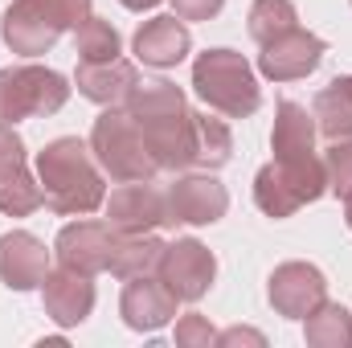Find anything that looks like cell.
<instances>
[{
	"mask_svg": "<svg viewBox=\"0 0 352 348\" xmlns=\"http://www.w3.org/2000/svg\"><path fill=\"white\" fill-rule=\"evenodd\" d=\"M127 115L144 131L160 173H188L197 160V119L184 90L168 78L140 83L127 98Z\"/></svg>",
	"mask_w": 352,
	"mask_h": 348,
	"instance_id": "cell-1",
	"label": "cell"
},
{
	"mask_svg": "<svg viewBox=\"0 0 352 348\" xmlns=\"http://www.w3.org/2000/svg\"><path fill=\"white\" fill-rule=\"evenodd\" d=\"M37 180L45 193V209L58 217H87L107 201L102 168L90 144L78 135H58L37 152Z\"/></svg>",
	"mask_w": 352,
	"mask_h": 348,
	"instance_id": "cell-2",
	"label": "cell"
},
{
	"mask_svg": "<svg viewBox=\"0 0 352 348\" xmlns=\"http://www.w3.org/2000/svg\"><path fill=\"white\" fill-rule=\"evenodd\" d=\"M316 115L295 102L283 98L274 107V127H270V152H274V173L283 176V184L295 193L299 205H311L328 193V173H324V156L316 152Z\"/></svg>",
	"mask_w": 352,
	"mask_h": 348,
	"instance_id": "cell-3",
	"label": "cell"
},
{
	"mask_svg": "<svg viewBox=\"0 0 352 348\" xmlns=\"http://www.w3.org/2000/svg\"><path fill=\"white\" fill-rule=\"evenodd\" d=\"M192 90L209 111H217L226 119H250L263 107V87L254 78V66L238 50H226V45L197 54Z\"/></svg>",
	"mask_w": 352,
	"mask_h": 348,
	"instance_id": "cell-4",
	"label": "cell"
},
{
	"mask_svg": "<svg viewBox=\"0 0 352 348\" xmlns=\"http://www.w3.org/2000/svg\"><path fill=\"white\" fill-rule=\"evenodd\" d=\"M90 152H94L98 168L115 184H123V180H152L160 173V164H156L144 131L127 115V107H102V115L90 127Z\"/></svg>",
	"mask_w": 352,
	"mask_h": 348,
	"instance_id": "cell-5",
	"label": "cell"
},
{
	"mask_svg": "<svg viewBox=\"0 0 352 348\" xmlns=\"http://www.w3.org/2000/svg\"><path fill=\"white\" fill-rule=\"evenodd\" d=\"M70 102V83L50 66H4L0 70V123L16 127L21 119H50Z\"/></svg>",
	"mask_w": 352,
	"mask_h": 348,
	"instance_id": "cell-6",
	"label": "cell"
},
{
	"mask_svg": "<svg viewBox=\"0 0 352 348\" xmlns=\"http://www.w3.org/2000/svg\"><path fill=\"white\" fill-rule=\"evenodd\" d=\"M62 33H66V21L58 17V8L50 0H12L0 17V37L21 58L50 54Z\"/></svg>",
	"mask_w": 352,
	"mask_h": 348,
	"instance_id": "cell-7",
	"label": "cell"
},
{
	"mask_svg": "<svg viewBox=\"0 0 352 348\" xmlns=\"http://www.w3.org/2000/svg\"><path fill=\"white\" fill-rule=\"evenodd\" d=\"M168 201V226H213L230 209V193L213 173H176L164 188Z\"/></svg>",
	"mask_w": 352,
	"mask_h": 348,
	"instance_id": "cell-8",
	"label": "cell"
},
{
	"mask_svg": "<svg viewBox=\"0 0 352 348\" xmlns=\"http://www.w3.org/2000/svg\"><path fill=\"white\" fill-rule=\"evenodd\" d=\"M156 274L164 279V287L173 291L180 303H197V299L209 295V287H213V279H217V259H213V250H209L205 242H197V238H176V242L164 246Z\"/></svg>",
	"mask_w": 352,
	"mask_h": 348,
	"instance_id": "cell-9",
	"label": "cell"
},
{
	"mask_svg": "<svg viewBox=\"0 0 352 348\" xmlns=\"http://www.w3.org/2000/svg\"><path fill=\"white\" fill-rule=\"evenodd\" d=\"M266 299L283 320H303L328 299V279L311 262H278L266 279Z\"/></svg>",
	"mask_w": 352,
	"mask_h": 348,
	"instance_id": "cell-10",
	"label": "cell"
},
{
	"mask_svg": "<svg viewBox=\"0 0 352 348\" xmlns=\"http://www.w3.org/2000/svg\"><path fill=\"white\" fill-rule=\"evenodd\" d=\"M115 242H119V230L111 221H90L78 217L70 226L58 230L54 238V254L62 266L70 270H82V274H107L111 270V254H115Z\"/></svg>",
	"mask_w": 352,
	"mask_h": 348,
	"instance_id": "cell-11",
	"label": "cell"
},
{
	"mask_svg": "<svg viewBox=\"0 0 352 348\" xmlns=\"http://www.w3.org/2000/svg\"><path fill=\"white\" fill-rule=\"evenodd\" d=\"M107 221L123 234H156L160 226H168V201L164 188H156L152 180H123L107 201Z\"/></svg>",
	"mask_w": 352,
	"mask_h": 348,
	"instance_id": "cell-12",
	"label": "cell"
},
{
	"mask_svg": "<svg viewBox=\"0 0 352 348\" xmlns=\"http://www.w3.org/2000/svg\"><path fill=\"white\" fill-rule=\"evenodd\" d=\"M324 54H328L324 37H316L311 29H299L295 25L291 33H283V37H274V41L263 45L258 70H263V78H270V83H299V78H307L324 62Z\"/></svg>",
	"mask_w": 352,
	"mask_h": 348,
	"instance_id": "cell-13",
	"label": "cell"
},
{
	"mask_svg": "<svg viewBox=\"0 0 352 348\" xmlns=\"http://www.w3.org/2000/svg\"><path fill=\"white\" fill-rule=\"evenodd\" d=\"M176 303L180 299L164 287L160 274H135V279H127V287L119 295V316L131 332H160L173 324Z\"/></svg>",
	"mask_w": 352,
	"mask_h": 348,
	"instance_id": "cell-14",
	"label": "cell"
},
{
	"mask_svg": "<svg viewBox=\"0 0 352 348\" xmlns=\"http://www.w3.org/2000/svg\"><path fill=\"white\" fill-rule=\"evenodd\" d=\"M41 303H45V316L58 328H78L94 312V283H90V274L58 262L41 283Z\"/></svg>",
	"mask_w": 352,
	"mask_h": 348,
	"instance_id": "cell-15",
	"label": "cell"
},
{
	"mask_svg": "<svg viewBox=\"0 0 352 348\" xmlns=\"http://www.w3.org/2000/svg\"><path fill=\"white\" fill-rule=\"evenodd\" d=\"M50 270H54L50 250L37 234H29V230L0 234V283L8 291H37Z\"/></svg>",
	"mask_w": 352,
	"mask_h": 348,
	"instance_id": "cell-16",
	"label": "cell"
},
{
	"mask_svg": "<svg viewBox=\"0 0 352 348\" xmlns=\"http://www.w3.org/2000/svg\"><path fill=\"white\" fill-rule=\"evenodd\" d=\"M131 50H135V58H140L144 66H152V70H173V66H180V62L188 58L192 33H188V25H184L176 12L152 17V21H144V25L135 29Z\"/></svg>",
	"mask_w": 352,
	"mask_h": 348,
	"instance_id": "cell-17",
	"label": "cell"
},
{
	"mask_svg": "<svg viewBox=\"0 0 352 348\" xmlns=\"http://www.w3.org/2000/svg\"><path fill=\"white\" fill-rule=\"evenodd\" d=\"M74 87L82 98L98 107H127V98L140 87V70L127 58H111V62H78L74 70Z\"/></svg>",
	"mask_w": 352,
	"mask_h": 348,
	"instance_id": "cell-18",
	"label": "cell"
},
{
	"mask_svg": "<svg viewBox=\"0 0 352 348\" xmlns=\"http://www.w3.org/2000/svg\"><path fill=\"white\" fill-rule=\"evenodd\" d=\"M316 127L324 140H352V74L332 78L311 102Z\"/></svg>",
	"mask_w": 352,
	"mask_h": 348,
	"instance_id": "cell-19",
	"label": "cell"
},
{
	"mask_svg": "<svg viewBox=\"0 0 352 348\" xmlns=\"http://www.w3.org/2000/svg\"><path fill=\"white\" fill-rule=\"evenodd\" d=\"M164 254V242L156 234H123L119 230V242H115V254H111V270L115 279H135V274H156Z\"/></svg>",
	"mask_w": 352,
	"mask_h": 348,
	"instance_id": "cell-20",
	"label": "cell"
},
{
	"mask_svg": "<svg viewBox=\"0 0 352 348\" xmlns=\"http://www.w3.org/2000/svg\"><path fill=\"white\" fill-rule=\"evenodd\" d=\"M197 119V160L192 168L201 173H217L234 160V135L226 127V119H217V111H192Z\"/></svg>",
	"mask_w": 352,
	"mask_h": 348,
	"instance_id": "cell-21",
	"label": "cell"
},
{
	"mask_svg": "<svg viewBox=\"0 0 352 348\" xmlns=\"http://www.w3.org/2000/svg\"><path fill=\"white\" fill-rule=\"evenodd\" d=\"M303 340L311 348H349L352 345V312L324 299L311 316H303Z\"/></svg>",
	"mask_w": 352,
	"mask_h": 348,
	"instance_id": "cell-22",
	"label": "cell"
},
{
	"mask_svg": "<svg viewBox=\"0 0 352 348\" xmlns=\"http://www.w3.org/2000/svg\"><path fill=\"white\" fill-rule=\"evenodd\" d=\"M41 205H45V193H41V180L29 173V164L0 173V213L4 217H29Z\"/></svg>",
	"mask_w": 352,
	"mask_h": 348,
	"instance_id": "cell-23",
	"label": "cell"
},
{
	"mask_svg": "<svg viewBox=\"0 0 352 348\" xmlns=\"http://www.w3.org/2000/svg\"><path fill=\"white\" fill-rule=\"evenodd\" d=\"M74 54H78V62H111V58L123 54V37H119V29L111 21L90 12L74 29Z\"/></svg>",
	"mask_w": 352,
	"mask_h": 348,
	"instance_id": "cell-24",
	"label": "cell"
},
{
	"mask_svg": "<svg viewBox=\"0 0 352 348\" xmlns=\"http://www.w3.org/2000/svg\"><path fill=\"white\" fill-rule=\"evenodd\" d=\"M295 25H299V12H295L291 0H254L250 4V17H246V29H250V37L258 45L283 37V33H291Z\"/></svg>",
	"mask_w": 352,
	"mask_h": 348,
	"instance_id": "cell-25",
	"label": "cell"
},
{
	"mask_svg": "<svg viewBox=\"0 0 352 348\" xmlns=\"http://www.w3.org/2000/svg\"><path fill=\"white\" fill-rule=\"evenodd\" d=\"M324 173H328V193H336L344 201L352 193V140H328Z\"/></svg>",
	"mask_w": 352,
	"mask_h": 348,
	"instance_id": "cell-26",
	"label": "cell"
},
{
	"mask_svg": "<svg viewBox=\"0 0 352 348\" xmlns=\"http://www.w3.org/2000/svg\"><path fill=\"white\" fill-rule=\"evenodd\" d=\"M176 345L180 348H209L217 345V332H213V324L205 320V316H197V312H188V316H180L176 320Z\"/></svg>",
	"mask_w": 352,
	"mask_h": 348,
	"instance_id": "cell-27",
	"label": "cell"
},
{
	"mask_svg": "<svg viewBox=\"0 0 352 348\" xmlns=\"http://www.w3.org/2000/svg\"><path fill=\"white\" fill-rule=\"evenodd\" d=\"M16 164H29L25 140H21L8 123H0V173H4V168H16Z\"/></svg>",
	"mask_w": 352,
	"mask_h": 348,
	"instance_id": "cell-28",
	"label": "cell"
},
{
	"mask_svg": "<svg viewBox=\"0 0 352 348\" xmlns=\"http://www.w3.org/2000/svg\"><path fill=\"white\" fill-rule=\"evenodd\" d=\"M226 8V0H173V12L180 21H213Z\"/></svg>",
	"mask_w": 352,
	"mask_h": 348,
	"instance_id": "cell-29",
	"label": "cell"
},
{
	"mask_svg": "<svg viewBox=\"0 0 352 348\" xmlns=\"http://www.w3.org/2000/svg\"><path fill=\"white\" fill-rule=\"evenodd\" d=\"M50 4L58 8V17L66 21V29H70V33H74V29L87 21L90 8H94V0H50Z\"/></svg>",
	"mask_w": 352,
	"mask_h": 348,
	"instance_id": "cell-30",
	"label": "cell"
},
{
	"mask_svg": "<svg viewBox=\"0 0 352 348\" xmlns=\"http://www.w3.org/2000/svg\"><path fill=\"white\" fill-rule=\"evenodd\" d=\"M217 345H221V348H238V345L263 348L266 336H263V332H254V328H226V332H217Z\"/></svg>",
	"mask_w": 352,
	"mask_h": 348,
	"instance_id": "cell-31",
	"label": "cell"
},
{
	"mask_svg": "<svg viewBox=\"0 0 352 348\" xmlns=\"http://www.w3.org/2000/svg\"><path fill=\"white\" fill-rule=\"evenodd\" d=\"M123 8H131V12H148V8H156L160 0H119Z\"/></svg>",
	"mask_w": 352,
	"mask_h": 348,
	"instance_id": "cell-32",
	"label": "cell"
},
{
	"mask_svg": "<svg viewBox=\"0 0 352 348\" xmlns=\"http://www.w3.org/2000/svg\"><path fill=\"white\" fill-rule=\"evenodd\" d=\"M344 221H349V230H352V193L344 197Z\"/></svg>",
	"mask_w": 352,
	"mask_h": 348,
	"instance_id": "cell-33",
	"label": "cell"
}]
</instances>
